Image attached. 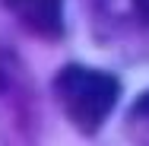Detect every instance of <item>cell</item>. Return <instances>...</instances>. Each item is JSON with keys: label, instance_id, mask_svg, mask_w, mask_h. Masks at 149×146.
Here are the masks:
<instances>
[{"label": "cell", "instance_id": "cell-1", "mask_svg": "<svg viewBox=\"0 0 149 146\" xmlns=\"http://www.w3.org/2000/svg\"><path fill=\"white\" fill-rule=\"evenodd\" d=\"M54 95H57L60 108L67 117L83 130V133H95L111 108L120 98V83L118 76L95 70V67H83V64H70L54 76Z\"/></svg>", "mask_w": 149, "mask_h": 146}, {"label": "cell", "instance_id": "cell-2", "mask_svg": "<svg viewBox=\"0 0 149 146\" xmlns=\"http://www.w3.org/2000/svg\"><path fill=\"white\" fill-rule=\"evenodd\" d=\"M10 13L41 38L63 35V0H6Z\"/></svg>", "mask_w": 149, "mask_h": 146}, {"label": "cell", "instance_id": "cell-3", "mask_svg": "<svg viewBox=\"0 0 149 146\" xmlns=\"http://www.w3.org/2000/svg\"><path fill=\"white\" fill-rule=\"evenodd\" d=\"M127 130L140 146H149V92H143L133 102V108L127 115Z\"/></svg>", "mask_w": 149, "mask_h": 146}, {"label": "cell", "instance_id": "cell-4", "mask_svg": "<svg viewBox=\"0 0 149 146\" xmlns=\"http://www.w3.org/2000/svg\"><path fill=\"white\" fill-rule=\"evenodd\" d=\"M133 10H136V16L149 26V0H133Z\"/></svg>", "mask_w": 149, "mask_h": 146}]
</instances>
